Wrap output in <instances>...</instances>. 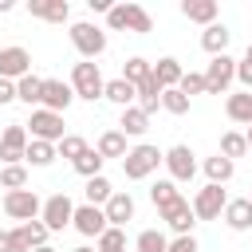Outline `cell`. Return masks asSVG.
Returning <instances> with one entry per match:
<instances>
[{"mask_svg":"<svg viewBox=\"0 0 252 252\" xmlns=\"http://www.w3.org/2000/svg\"><path fill=\"white\" fill-rule=\"evenodd\" d=\"M106 28H110V32L146 35V32H154V20H150V12H146L142 4H114V8L106 12Z\"/></svg>","mask_w":252,"mask_h":252,"instance_id":"obj_1","label":"cell"},{"mask_svg":"<svg viewBox=\"0 0 252 252\" xmlns=\"http://www.w3.org/2000/svg\"><path fill=\"white\" fill-rule=\"evenodd\" d=\"M158 165H161V150H158V146H150V142L130 146V150H126V158H122V173H126V181H146Z\"/></svg>","mask_w":252,"mask_h":252,"instance_id":"obj_2","label":"cell"},{"mask_svg":"<svg viewBox=\"0 0 252 252\" xmlns=\"http://www.w3.org/2000/svg\"><path fill=\"white\" fill-rule=\"evenodd\" d=\"M102 87H106V79H102L98 63L83 59V63H75V67H71V91H75V98L94 102V98H102Z\"/></svg>","mask_w":252,"mask_h":252,"instance_id":"obj_3","label":"cell"},{"mask_svg":"<svg viewBox=\"0 0 252 252\" xmlns=\"http://www.w3.org/2000/svg\"><path fill=\"white\" fill-rule=\"evenodd\" d=\"M28 126V138H35V142H51V146H59L63 142V114H55V110H43V106H35L32 110V118L24 122Z\"/></svg>","mask_w":252,"mask_h":252,"instance_id":"obj_4","label":"cell"},{"mask_svg":"<svg viewBox=\"0 0 252 252\" xmlns=\"http://www.w3.org/2000/svg\"><path fill=\"white\" fill-rule=\"evenodd\" d=\"M39 209H43V201L35 197V189H8L4 193V217L8 220H20V224L39 220Z\"/></svg>","mask_w":252,"mask_h":252,"instance_id":"obj_5","label":"cell"},{"mask_svg":"<svg viewBox=\"0 0 252 252\" xmlns=\"http://www.w3.org/2000/svg\"><path fill=\"white\" fill-rule=\"evenodd\" d=\"M71 43H75V51L83 55V59H98L102 51H106V32L98 28V24H87V20H79V24H71Z\"/></svg>","mask_w":252,"mask_h":252,"instance_id":"obj_6","label":"cell"},{"mask_svg":"<svg viewBox=\"0 0 252 252\" xmlns=\"http://www.w3.org/2000/svg\"><path fill=\"white\" fill-rule=\"evenodd\" d=\"M205 75V94H228V87L236 83V59L232 55H213Z\"/></svg>","mask_w":252,"mask_h":252,"instance_id":"obj_7","label":"cell"},{"mask_svg":"<svg viewBox=\"0 0 252 252\" xmlns=\"http://www.w3.org/2000/svg\"><path fill=\"white\" fill-rule=\"evenodd\" d=\"M71 217H75V205H71V197H67V193H51V197H43L39 220H43V228H47V232H63V228L71 224Z\"/></svg>","mask_w":252,"mask_h":252,"instance_id":"obj_8","label":"cell"},{"mask_svg":"<svg viewBox=\"0 0 252 252\" xmlns=\"http://www.w3.org/2000/svg\"><path fill=\"white\" fill-rule=\"evenodd\" d=\"M28 126L24 122H8L0 134V165H24V150H28Z\"/></svg>","mask_w":252,"mask_h":252,"instance_id":"obj_9","label":"cell"},{"mask_svg":"<svg viewBox=\"0 0 252 252\" xmlns=\"http://www.w3.org/2000/svg\"><path fill=\"white\" fill-rule=\"evenodd\" d=\"M161 165L169 169V181L181 185V181H193V173H197V154H193L189 146H169V150L161 154Z\"/></svg>","mask_w":252,"mask_h":252,"instance_id":"obj_10","label":"cell"},{"mask_svg":"<svg viewBox=\"0 0 252 252\" xmlns=\"http://www.w3.org/2000/svg\"><path fill=\"white\" fill-rule=\"evenodd\" d=\"M189 205H193V217H197V220H217V217L224 213V205H228V193H224L220 185H201Z\"/></svg>","mask_w":252,"mask_h":252,"instance_id":"obj_11","label":"cell"},{"mask_svg":"<svg viewBox=\"0 0 252 252\" xmlns=\"http://www.w3.org/2000/svg\"><path fill=\"white\" fill-rule=\"evenodd\" d=\"M24 75H32V51L20 47V43L0 47V79L16 83V79H24Z\"/></svg>","mask_w":252,"mask_h":252,"instance_id":"obj_12","label":"cell"},{"mask_svg":"<svg viewBox=\"0 0 252 252\" xmlns=\"http://www.w3.org/2000/svg\"><path fill=\"white\" fill-rule=\"evenodd\" d=\"M47 228H43V220H28V224H16V228H8V240H12V252H35L39 244H47Z\"/></svg>","mask_w":252,"mask_h":252,"instance_id":"obj_13","label":"cell"},{"mask_svg":"<svg viewBox=\"0 0 252 252\" xmlns=\"http://www.w3.org/2000/svg\"><path fill=\"white\" fill-rule=\"evenodd\" d=\"M71 224H75L83 236H94V240H98V236L110 228V224H106V213H102L98 205H87V201H83V205H75V217H71Z\"/></svg>","mask_w":252,"mask_h":252,"instance_id":"obj_14","label":"cell"},{"mask_svg":"<svg viewBox=\"0 0 252 252\" xmlns=\"http://www.w3.org/2000/svg\"><path fill=\"white\" fill-rule=\"evenodd\" d=\"M71 102H75V91H71V83H63V79H43V94H39V106H43V110H55V114H63Z\"/></svg>","mask_w":252,"mask_h":252,"instance_id":"obj_15","label":"cell"},{"mask_svg":"<svg viewBox=\"0 0 252 252\" xmlns=\"http://www.w3.org/2000/svg\"><path fill=\"white\" fill-rule=\"evenodd\" d=\"M161 220L173 228V236H193V224H197V217H193V205L181 197V201H173L169 209H161Z\"/></svg>","mask_w":252,"mask_h":252,"instance_id":"obj_16","label":"cell"},{"mask_svg":"<svg viewBox=\"0 0 252 252\" xmlns=\"http://www.w3.org/2000/svg\"><path fill=\"white\" fill-rule=\"evenodd\" d=\"M102 213H106V224H110V228H122L126 220H134V197L122 193V189H114L110 201L102 205Z\"/></svg>","mask_w":252,"mask_h":252,"instance_id":"obj_17","label":"cell"},{"mask_svg":"<svg viewBox=\"0 0 252 252\" xmlns=\"http://www.w3.org/2000/svg\"><path fill=\"white\" fill-rule=\"evenodd\" d=\"M220 220H224L232 232H248V228H252V201H248V197L228 201V205H224V213H220Z\"/></svg>","mask_w":252,"mask_h":252,"instance_id":"obj_18","label":"cell"},{"mask_svg":"<svg viewBox=\"0 0 252 252\" xmlns=\"http://www.w3.org/2000/svg\"><path fill=\"white\" fill-rule=\"evenodd\" d=\"M28 12L35 20H47V24H67L71 20V4L67 0H32Z\"/></svg>","mask_w":252,"mask_h":252,"instance_id":"obj_19","label":"cell"},{"mask_svg":"<svg viewBox=\"0 0 252 252\" xmlns=\"http://www.w3.org/2000/svg\"><path fill=\"white\" fill-rule=\"evenodd\" d=\"M150 75H154V83L161 87V91H169V87H177L181 83V75H185V67L173 59V55H165V59H158L154 67H150Z\"/></svg>","mask_w":252,"mask_h":252,"instance_id":"obj_20","label":"cell"},{"mask_svg":"<svg viewBox=\"0 0 252 252\" xmlns=\"http://www.w3.org/2000/svg\"><path fill=\"white\" fill-rule=\"evenodd\" d=\"M224 114L240 126H252V91H236L224 98Z\"/></svg>","mask_w":252,"mask_h":252,"instance_id":"obj_21","label":"cell"},{"mask_svg":"<svg viewBox=\"0 0 252 252\" xmlns=\"http://www.w3.org/2000/svg\"><path fill=\"white\" fill-rule=\"evenodd\" d=\"M181 16L193 24H217V0H181Z\"/></svg>","mask_w":252,"mask_h":252,"instance_id":"obj_22","label":"cell"},{"mask_svg":"<svg viewBox=\"0 0 252 252\" xmlns=\"http://www.w3.org/2000/svg\"><path fill=\"white\" fill-rule=\"evenodd\" d=\"M228 39H232V32H228L224 24H209V28L201 32V47H205L209 55H228Z\"/></svg>","mask_w":252,"mask_h":252,"instance_id":"obj_23","label":"cell"},{"mask_svg":"<svg viewBox=\"0 0 252 252\" xmlns=\"http://www.w3.org/2000/svg\"><path fill=\"white\" fill-rule=\"evenodd\" d=\"M94 150H98V158H102V161H106V158H118V161H122L130 146H126V134H122V130H102Z\"/></svg>","mask_w":252,"mask_h":252,"instance_id":"obj_24","label":"cell"},{"mask_svg":"<svg viewBox=\"0 0 252 252\" xmlns=\"http://www.w3.org/2000/svg\"><path fill=\"white\" fill-rule=\"evenodd\" d=\"M205 177H209V185H224V181H232V173H236V161H228V158H220V154H213V158H205Z\"/></svg>","mask_w":252,"mask_h":252,"instance_id":"obj_25","label":"cell"},{"mask_svg":"<svg viewBox=\"0 0 252 252\" xmlns=\"http://www.w3.org/2000/svg\"><path fill=\"white\" fill-rule=\"evenodd\" d=\"M102 98H106V102H114L118 110H126V106H134V87H130L126 79H106Z\"/></svg>","mask_w":252,"mask_h":252,"instance_id":"obj_26","label":"cell"},{"mask_svg":"<svg viewBox=\"0 0 252 252\" xmlns=\"http://www.w3.org/2000/svg\"><path fill=\"white\" fill-rule=\"evenodd\" d=\"M150 201H154V209L161 213V209H169L173 201H181V189H177L169 177H158V181L150 185Z\"/></svg>","mask_w":252,"mask_h":252,"instance_id":"obj_27","label":"cell"},{"mask_svg":"<svg viewBox=\"0 0 252 252\" xmlns=\"http://www.w3.org/2000/svg\"><path fill=\"white\" fill-rule=\"evenodd\" d=\"M118 130H122L126 138H142V134L150 130V118H146L138 106H126V110H122V118H118Z\"/></svg>","mask_w":252,"mask_h":252,"instance_id":"obj_28","label":"cell"},{"mask_svg":"<svg viewBox=\"0 0 252 252\" xmlns=\"http://www.w3.org/2000/svg\"><path fill=\"white\" fill-rule=\"evenodd\" d=\"M55 158H59V154H55V146H51V142H35V138H32V142H28V150H24V161H28V165H35V169H47Z\"/></svg>","mask_w":252,"mask_h":252,"instance_id":"obj_29","label":"cell"},{"mask_svg":"<svg viewBox=\"0 0 252 252\" xmlns=\"http://www.w3.org/2000/svg\"><path fill=\"white\" fill-rule=\"evenodd\" d=\"M39 94H43V79H39V75H24V79H16V102L39 106Z\"/></svg>","mask_w":252,"mask_h":252,"instance_id":"obj_30","label":"cell"},{"mask_svg":"<svg viewBox=\"0 0 252 252\" xmlns=\"http://www.w3.org/2000/svg\"><path fill=\"white\" fill-rule=\"evenodd\" d=\"M220 158H228V161H236V158H244L248 154V142H244V130H224L220 134V150H217Z\"/></svg>","mask_w":252,"mask_h":252,"instance_id":"obj_31","label":"cell"},{"mask_svg":"<svg viewBox=\"0 0 252 252\" xmlns=\"http://www.w3.org/2000/svg\"><path fill=\"white\" fill-rule=\"evenodd\" d=\"M71 169H75L79 177H87V181H91V177H98V173H102V158H98V150H91V146H87V150L71 161Z\"/></svg>","mask_w":252,"mask_h":252,"instance_id":"obj_32","label":"cell"},{"mask_svg":"<svg viewBox=\"0 0 252 252\" xmlns=\"http://www.w3.org/2000/svg\"><path fill=\"white\" fill-rule=\"evenodd\" d=\"M150 67H154L150 59H142V55H134V59H126V63H122V75H118V79H126L130 87H138L142 79H150Z\"/></svg>","mask_w":252,"mask_h":252,"instance_id":"obj_33","label":"cell"},{"mask_svg":"<svg viewBox=\"0 0 252 252\" xmlns=\"http://www.w3.org/2000/svg\"><path fill=\"white\" fill-rule=\"evenodd\" d=\"M83 193H87V205H98V209H102V205L110 201V193H114V189H110V181L98 173V177H91V181H87V189H83Z\"/></svg>","mask_w":252,"mask_h":252,"instance_id":"obj_34","label":"cell"},{"mask_svg":"<svg viewBox=\"0 0 252 252\" xmlns=\"http://www.w3.org/2000/svg\"><path fill=\"white\" fill-rule=\"evenodd\" d=\"M165 232H158V228H142L138 232V240H134V252H165Z\"/></svg>","mask_w":252,"mask_h":252,"instance_id":"obj_35","label":"cell"},{"mask_svg":"<svg viewBox=\"0 0 252 252\" xmlns=\"http://www.w3.org/2000/svg\"><path fill=\"white\" fill-rule=\"evenodd\" d=\"M0 185L4 189H28V165H0Z\"/></svg>","mask_w":252,"mask_h":252,"instance_id":"obj_36","label":"cell"},{"mask_svg":"<svg viewBox=\"0 0 252 252\" xmlns=\"http://www.w3.org/2000/svg\"><path fill=\"white\" fill-rule=\"evenodd\" d=\"M94 252H126V232L122 228H106L94 240Z\"/></svg>","mask_w":252,"mask_h":252,"instance_id":"obj_37","label":"cell"},{"mask_svg":"<svg viewBox=\"0 0 252 252\" xmlns=\"http://www.w3.org/2000/svg\"><path fill=\"white\" fill-rule=\"evenodd\" d=\"M161 110H169V114H189V98H185L177 87H169V91H161Z\"/></svg>","mask_w":252,"mask_h":252,"instance_id":"obj_38","label":"cell"},{"mask_svg":"<svg viewBox=\"0 0 252 252\" xmlns=\"http://www.w3.org/2000/svg\"><path fill=\"white\" fill-rule=\"evenodd\" d=\"M83 150H87V138H79V134H63V142L55 146V154H59V158H67V161H75Z\"/></svg>","mask_w":252,"mask_h":252,"instance_id":"obj_39","label":"cell"},{"mask_svg":"<svg viewBox=\"0 0 252 252\" xmlns=\"http://www.w3.org/2000/svg\"><path fill=\"white\" fill-rule=\"evenodd\" d=\"M177 91H181L185 98L205 94V75H201V71H185V75H181V83H177Z\"/></svg>","mask_w":252,"mask_h":252,"instance_id":"obj_40","label":"cell"},{"mask_svg":"<svg viewBox=\"0 0 252 252\" xmlns=\"http://www.w3.org/2000/svg\"><path fill=\"white\" fill-rule=\"evenodd\" d=\"M165 252H197V236H173L165 244Z\"/></svg>","mask_w":252,"mask_h":252,"instance_id":"obj_41","label":"cell"},{"mask_svg":"<svg viewBox=\"0 0 252 252\" xmlns=\"http://www.w3.org/2000/svg\"><path fill=\"white\" fill-rule=\"evenodd\" d=\"M8 102H16V83L0 79V106H8Z\"/></svg>","mask_w":252,"mask_h":252,"instance_id":"obj_42","label":"cell"},{"mask_svg":"<svg viewBox=\"0 0 252 252\" xmlns=\"http://www.w3.org/2000/svg\"><path fill=\"white\" fill-rule=\"evenodd\" d=\"M87 8H91V12H102V16H106V12L114 8V0H87Z\"/></svg>","mask_w":252,"mask_h":252,"instance_id":"obj_43","label":"cell"},{"mask_svg":"<svg viewBox=\"0 0 252 252\" xmlns=\"http://www.w3.org/2000/svg\"><path fill=\"white\" fill-rule=\"evenodd\" d=\"M0 252H12V240H8V232L0 228Z\"/></svg>","mask_w":252,"mask_h":252,"instance_id":"obj_44","label":"cell"},{"mask_svg":"<svg viewBox=\"0 0 252 252\" xmlns=\"http://www.w3.org/2000/svg\"><path fill=\"white\" fill-rule=\"evenodd\" d=\"M12 8H16L12 0H0V12H12Z\"/></svg>","mask_w":252,"mask_h":252,"instance_id":"obj_45","label":"cell"},{"mask_svg":"<svg viewBox=\"0 0 252 252\" xmlns=\"http://www.w3.org/2000/svg\"><path fill=\"white\" fill-rule=\"evenodd\" d=\"M244 142H248V150H252V126H244Z\"/></svg>","mask_w":252,"mask_h":252,"instance_id":"obj_46","label":"cell"},{"mask_svg":"<svg viewBox=\"0 0 252 252\" xmlns=\"http://www.w3.org/2000/svg\"><path fill=\"white\" fill-rule=\"evenodd\" d=\"M71 252H94V248H91V244H79V248H71Z\"/></svg>","mask_w":252,"mask_h":252,"instance_id":"obj_47","label":"cell"},{"mask_svg":"<svg viewBox=\"0 0 252 252\" xmlns=\"http://www.w3.org/2000/svg\"><path fill=\"white\" fill-rule=\"evenodd\" d=\"M244 63H252V43H248V51H244Z\"/></svg>","mask_w":252,"mask_h":252,"instance_id":"obj_48","label":"cell"},{"mask_svg":"<svg viewBox=\"0 0 252 252\" xmlns=\"http://www.w3.org/2000/svg\"><path fill=\"white\" fill-rule=\"evenodd\" d=\"M35 252H55V248H51V244H39V248H35Z\"/></svg>","mask_w":252,"mask_h":252,"instance_id":"obj_49","label":"cell"},{"mask_svg":"<svg viewBox=\"0 0 252 252\" xmlns=\"http://www.w3.org/2000/svg\"><path fill=\"white\" fill-rule=\"evenodd\" d=\"M248 201H252V193H248Z\"/></svg>","mask_w":252,"mask_h":252,"instance_id":"obj_50","label":"cell"}]
</instances>
